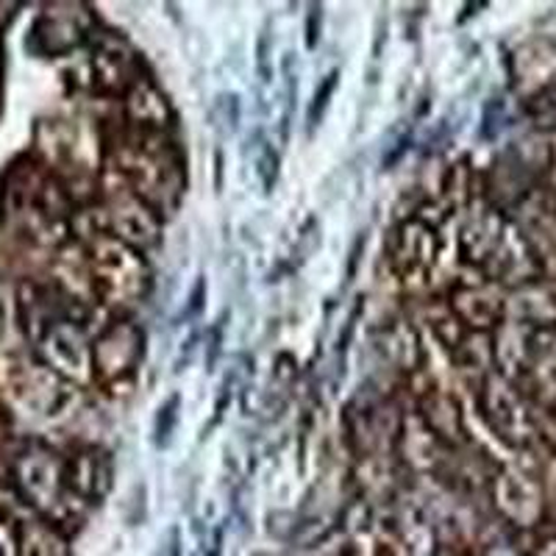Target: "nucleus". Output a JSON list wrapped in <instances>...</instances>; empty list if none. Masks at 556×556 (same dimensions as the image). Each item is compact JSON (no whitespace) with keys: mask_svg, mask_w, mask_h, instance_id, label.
<instances>
[{"mask_svg":"<svg viewBox=\"0 0 556 556\" xmlns=\"http://www.w3.org/2000/svg\"><path fill=\"white\" fill-rule=\"evenodd\" d=\"M176 409H178V399L173 395V399L162 406V412H159V417H156V445L159 448H165V445L170 443L173 426H176V417H178Z\"/></svg>","mask_w":556,"mask_h":556,"instance_id":"nucleus-1","label":"nucleus"},{"mask_svg":"<svg viewBox=\"0 0 556 556\" xmlns=\"http://www.w3.org/2000/svg\"><path fill=\"white\" fill-rule=\"evenodd\" d=\"M337 78H340V73L334 70V73H329V76H326L320 92H315V103H312V109H309V126H317V121H320L323 112H326V106H329V98L337 87Z\"/></svg>","mask_w":556,"mask_h":556,"instance_id":"nucleus-2","label":"nucleus"},{"mask_svg":"<svg viewBox=\"0 0 556 556\" xmlns=\"http://www.w3.org/2000/svg\"><path fill=\"white\" fill-rule=\"evenodd\" d=\"M156 556H181V545H178V529H170L167 543L156 551Z\"/></svg>","mask_w":556,"mask_h":556,"instance_id":"nucleus-3","label":"nucleus"},{"mask_svg":"<svg viewBox=\"0 0 556 556\" xmlns=\"http://www.w3.org/2000/svg\"><path fill=\"white\" fill-rule=\"evenodd\" d=\"M315 23H317V31H320V7H312V14H309V34H306V45H309V48H315L317 45Z\"/></svg>","mask_w":556,"mask_h":556,"instance_id":"nucleus-4","label":"nucleus"}]
</instances>
